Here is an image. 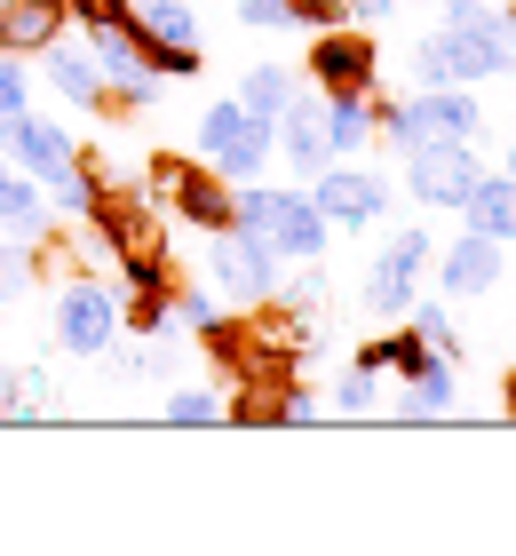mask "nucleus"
Listing matches in <instances>:
<instances>
[{
	"label": "nucleus",
	"instance_id": "nucleus-1",
	"mask_svg": "<svg viewBox=\"0 0 516 556\" xmlns=\"http://www.w3.org/2000/svg\"><path fill=\"white\" fill-rule=\"evenodd\" d=\"M230 231H254L278 263H318L333 247V223L318 215V199L287 191V184H263V175L230 184Z\"/></svg>",
	"mask_w": 516,
	"mask_h": 556
},
{
	"label": "nucleus",
	"instance_id": "nucleus-2",
	"mask_svg": "<svg viewBox=\"0 0 516 556\" xmlns=\"http://www.w3.org/2000/svg\"><path fill=\"white\" fill-rule=\"evenodd\" d=\"M374 136L390 143V151H413V143H477L484 136V104H477V88H413L398 96V104H381L374 112Z\"/></svg>",
	"mask_w": 516,
	"mask_h": 556
},
{
	"label": "nucleus",
	"instance_id": "nucleus-3",
	"mask_svg": "<svg viewBox=\"0 0 516 556\" xmlns=\"http://www.w3.org/2000/svg\"><path fill=\"white\" fill-rule=\"evenodd\" d=\"M437 33H445V56H453L461 88L508 80V72H516V9H508V0H493V9H453Z\"/></svg>",
	"mask_w": 516,
	"mask_h": 556
},
{
	"label": "nucleus",
	"instance_id": "nucleus-4",
	"mask_svg": "<svg viewBox=\"0 0 516 556\" xmlns=\"http://www.w3.org/2000/svg\"><path fill=\"white\" fill-rule=\"evenodd\" d=\"M199 160L223 175V184H254L270 160H278V143H270V119L263 112H247L239 96H223V104H206L199 112Z\"/></svg>",
	"mask_w": 516,
	"mask_h": 556
},
{
	"label": "nucleus",
	"instance_id": "nucleus-5",
	"mask_svg": "<svg viewBox=\"0 0 516 556\" xmlns=\"http://www.w3.org/2000/svg\"><path fill=\"white\" fill-rule=\"evenodd\" d=\"M48 334H56L64 358H112V342L127 334L119 287H103V278H72V287L56 294V311H48Z\"/></svg>",
	"mask_w": 516,
	"mask_h": 556
},
{
	"label": "nucleus",
	"instance_id": "nucleus-6",
	"mask_svg": "<svg viewBox=\"0 0 516 556\" xmlns=\"http://www.w3.org/2000/svg\"><path fill=\"white\" fill-rule=\"evenodd\" d=\"M429 255H437L429 223H405V231L366 263V318H381V326L405 318V311H413V294H421V278H429Z\"/></svg>",
	"mask_w": 516,
	"mask_h": 556
},
{
	"label": "nucleus",
	"instance_id": "nucleus-7",
	"mask_svg": "<svg viewBox=\"0 0 516 556\" xmlns=\"http://www.w3.org/2000/svg\"><path fill=\"white\" fill-rule=\"evenodd\" d=\"M390 175H374L366 160H326L318 175H310V199H318V215L333 223V231H374L381 215H390Z\"/></svg>",
	"mask_w": 516,
	"mask_h": 556
},
{
	"label": "nucleus",
	"instance_id": "nucleus-8",
	"mask_svg": "<svg viewBox=\"0 0 516 556\" xmlns=\"http://www.w3.org/2000/svg\"><path fill=\"white\" fill-rule=\"evenodd\" d=\"M302 72H310V88H318V96H374V80H381V48H374L366 24H326V33L310 40Z\"/></svg>",
	"mask_w": 516,
	"mask_h": 556
},
{
	"label": "nucleus",
	"instance_id": "nucleus-9",
	"mask_svg": "<svg viewBox=\"0 0 516 556\" xmlns=\"http://www.w3.org/2000/svg\"><path fill=\"white\" fill-rule=\"evenodd\" d=\"M206 278H215V294L239 302V311H270V302H278V255L254 231H215V247H206Z\"/></svg>",
	"mask_w": 516,
	"mask_h": 556
},
{
	"label": "nucleus",
	"instance_id": "nucleus-10",
	"mask_svg": "<svg viewBox=\"0 0 516 556\" xmlns=\"http://www.w3.org/2000/svg\"><path fill=\"white\" fill-rule=\"evenodd\" d=\"M477 151L469 143H413L405 151V199L421 215H461V199H469V184H477Z\"/></svg>",
	"mask_w": 516,
	"mask_h": 556
},
{
	"label": "nucleus",
	"instance_id": "nucleus-11",
	"mask_svg": "<svg viewBox=\"0 0 516 556\" xmlns=\"http://www.w3.org/2000/svg\"><path fill=\"white\" fill-rule=\"evenodd\" d=\"M151 184H160V199L175 207V223H191V231H230V184L206 160H151Z\"/></svg>",
	"mask_w": 516,
	"mask_h": 556
},
{
	"label": "nucleus",
	"instance_id": "nucleus-12",
	"mask_svg": "<svg viewBox=\"0 0 516 556\" xmlns=\"http://www.w3.org/2000/svg\"><path fill=\"white\" fill-rule=\"evenodd\" d=\"M0 151H9V160H16L24 175H33V184H48L56 167H72V160H80L72 128H64V119H40L33 104H24L16 119H0Z\"/></svg>",
	"mask_w": 516,
	"mask_h": 556
},
{
	"label": "nucleus",
	"instance_id": "nucleus-13",
	"mask_svg": "<svg viewBox=\"0 0 516 556\" xmlns=\"http://www.w3.org/2000/svg\"><path fill=\"white\" fill-rule=\"evenodd\" d=\"M437 287H445V302H477L501 287V239L484 231H461L453 247H437Z\"/></svg>",
	"mask_w": 516,
	"mask_h": 556
},
{
	"label": "nucleus",
	"instance_id": "nucleus-14",
	"mask_svg": "<svg viewBox=\"0 0 516 556\" xmlns=\"http://www.w3.org/2000/svg\"><path fill=\"white\" fill-rule=\"evenodd\" d=\"M64 24H72L64 0H0V56L33 64L48 40H64Z\"/></svg>",
	"mask_w": 516,
	"mask_h": 556
},
{
	"label": "nucleus",
	"instance_id": "nucleus-15",
	"mask_svg": "<svg viewBox=\"0 0 516 556\" xmlns=\"http://www.w3.org/2000/svg\"><path fill=\"white\" fill-rule=\"evenodd\" d=\"M0 231H16V239H56V207H48V191L9 160V151H0Z\"/></svg>",
	"mask_w": 516,
	"mask_h": 556
},
{
	"label": "nucleus",
	"instance_id": "nucleus-16",
	"mask_svg": "<svg viewBox=\"0 0 516 556\" xmlns=\"http://www.w3.org/2000/svg\"><path fill=\"white\" fill-rule=\"evenodd\" d=\"M270 143H278V160L294 167V184H310V175L333 160V151H326V128H318V104H310V96H294V104L270 119Z\"/></svg>",
	"mask_w": 516,
	"mask_h": 556
},
{
	"label": "nucleus",
	"instance_id": "nucleus-17",
	"mask_svg": "<svg viewBox=\"0 0 516 556\" xmlns=\"http://www.w3.org/2000/svg\"><path fill=\"white\" fill-rule=\"evenodd\" d=\"M33 72H40V80L64 96V104H80V112H103V72H96V56H88V48H64V40H48L40 56H33Z\"/></svg>",
	"mask_w": 516,
	"mask_h": 556
},
{
	"label": "nucleus",
	"instance_id": "nucleus-18",
	"mask_svg": "<svg viewBox=\"0 0 516 556\" xmlns=\"http://www.w3.org/2000/svg\"><path fill=\"white\" fill-rule=\"evenodd\" d=\"M461 223L508 247V239H516V175H508V167H501V175L484 167L477 184H469V199H461Z\"/></svg>",
	"mask_w": 516,
	"mask_h": 556
},
{
	"label": "nucleus",
	"instance_id": "nucleus-19",
	"mask_svg": "<svg viewBox=\"0 0 516 556\" xmlns=\"http://www.w3.org/2000/svg\"><path fill=\"white\" fill-rule=\"evenodd\" d=\"M374 112H381V96H326L318 104V128H326L333 160H357V151L374 143Z\"/></svg>",
	"mask_w": 516,
	"mask_h": 556
},
{
	"label": "nucleus",
	"instance_id": "nucleus-20",
	"mask_svg": "<svg viewBox=\"0 0 516 556\" xmlns=\"http://www.w3.org/2000/svg\"><path fill=\"white\" fill-rule=\"evenodd\" d=\"M437 414H453V358L413 366L398 390V421H437Z\"/></svg>",
	"mask_w": 516,
	"mask_h": 556
},
{
	"label": "nucleus",
	"instance_id": "nucleus-21",
	"mask_svg": "<svg viewBox=\"0 0 516 556\" xmlns=\"http://www.w3.org/2000/svg\"><path fill=\"white\" fill-rule=\"evenodd\" d=\"M127 16H136V33H143V40H160V48H199V16H191V0H127Z\"/></svg>",
	"mask_w": 516,
	"mask_h": 556
},
{
	"label": "nucleus",
	"instance_id": "nucleus-22",
	"mask_svg": "<svg viewBox=\"0 0 516 556\" xmlns=\"http://www.w3.org/2000/svg\"><path fill=\"white\" fill-rule=\"evenodd\" d=\"M429 358H437V350L413 334V326H390V334H374L366 350H357V366H366V374H398V382H405L413 366H429Z\"/></svg>",
	"mask_w": 516,
	"mask_h": 556
},
{
	"label": "nucleus",
	"instance_id": "nucleus-23",
	"mask_svg": "<svg viewBox=\"0 0 516 556\" xmlns=\"http://www.w3.org/2000/svg\"><path fill=\"white\" fill-rule=\"evenodd\" d=\"M294 96H302V80H294L287 64H254L247 80H239V104H247V112H263V119H278V112L294 104Z\"/></svg>",
	"mask_w": 516,
	"mask_h": 556
},
{
	"label": "nucleus",
	"instance_id": "nucleus-24",
	"mask_svg": "<svg viewBox=\"0 0 516 556\" xmlns=\"http://www.w3.org/2000/svg\"><path fill=\"white\" fill-rule=\"evenodd\" d=\"M405 326H413V334H421V342L437 350V358H453V366H461V334H453V311H445V302L413 294V311H405Z\"/></svg>",
	"mask_w": 516,
	"mask_h": 556
},
{
	"label": "nucleus",
	"instance_id": "nucleus-25",
	"mask_svg": "<svg viewBox=\"0 0 516 556\" xmlns=\"http://www.w3.org/2000/svg\"><path fill=\"white\" fill-rule=\"evenodd\" d=\"M405 80L413 88H453V56H445V33H421L405 56Z\"/></svg>",
	"mask_w": 516,
	"mask_h": 556
},
{
	"label": "nucleus",
	"instance_id": "nucleus-26",
	"mask_svg": "<svg viewBox=\"0 0 516 556\" xmlns=\"http://www.w3.org/2000/svg\"><path fill=\"white\" fill-rule=\"evenodd\" d=\"M167 311H175V326H184V334H215V326L230 318V311H223V294H206V287L167 294Z\"/></svg>",
	"mask_w": 516,
	"mask_h": 556
},
{
	"label": "nucleus",
	"instance_id": "nucleus-27",
	"mask_svg": "<svg viewBox=\"0 0 516 556\" xmlns=\"http://www.w3.org/2000/svg\"><path fill=\"white\" fill-rule=\"evenodd\" d=\"M167 421H184V429H215V421H223V390H206V382L175 390V397H167Z\"/></svg>",
	"mask_w": 516,
	"mask_h": 556
},
{
	"label": "nucleus",
	"instance_id": "nucleus-28",
	"mask_svg": "<svg viewBox=\"0 0 516 556\" xmlns=\"http://www.w3.org/2000/svg\"><path fill=\"white\" fill-rule=\"evenodd\" d=\"M374 406H381V374L350 366L342 382H333V414H374Z\"/></svg>",
	"mask_w": 516,
	"mask_h": 556
},
{
	"label": "nucleus",
	"instance_id": "nucleus-29",
	"mask_svg": "<svg viewBox=\"0 0 516 556\" xmlns=\"http://www.w3.org/2000/svg\"><path fill=\"white\" fill-rule=\"evenodd\" d=\"M24 104H33V64H24V56H0V119H16Z\"/></svg>",
	"mask_w": 516,
	"mask_h": 556
},
{
	"label": "nucleus",
	"instance_id": "nucleus-30",
	"mask_svg": "<svg viewBox=\"0 0 516 556\" xmlns=\"http://www.w3.org/2000/svg\"><path fill=\"white\" fill-rule=\"evenodd\" d=\"M239 24L247 33H294V9L287 0H239Z\"/></svg>",
	"mask_w": 516,
	"mask_h": 556
},
{
	"label": "nucleus",
	"instance_id": "nucleus-31",
	"mask_svg": "<svg viewBox=\"0 0 516 556\" xmlns=\"http://www.w3.org/2000/svg\"><path fill=\"white\" fill-rule=\"evenodd\" d=\"M294 24H310V33H326V24H350V0H287Z\"/></svg>",
	"mask_w": 516,
	"mask_h": 556
},
{
	"label": "nucleus",
	"instance_id": "nucleus-32",
	"mask_svg": "<svg viewBox=\"0 0 516 556\" xmlns=\"http://www.w3.org/2000/svg\"><path fill=\"white\" fill-rule=\"evenodd\" d=\"M405 9V0H350V24H366V33H374V24H390Z\"/></svg>",
	"mask_w": 516,
	"mask_h": 556
},
{
	"label": "nucleus",
	"instance_id": "nucleus-33",
	"mask_svg": "<svg viewBox=\"0 0 516 556\" xmlns=\"http://www.w3.org/2000/svg\"><path fill=\"white\" fill-rule=\"evenodd\" d=\"M453 9H493V0H445V16H453Z\"/></svg>",
	"mask_w": 516,
	"mask_h": 556
},
{
	"label": "nucleus",
	"instance_id": "nucleus-34",
	"mask_svg": "<svg viewBox=\"0 0 516 556\" xmlns=\"http://www.w3.org/2000/svg\"><path fill=\"white\" fill-rule=\"evenodd\" d=\"M501 406H508V414H516V374H508V390H501Z\"/></svg>",
	"mask_w": 516,
	"mask_h": 556
},
{
	"label": "nucleus",
	"instance_id": "nucleus-35",
	"mask_svg": "<svg viewBox=\"0 0 516 556\" xmlns=\"http://www.w3.org/2000/svg\"><path fill=\"white\" fill-rule=\"evenodd\" d=\"M508 175H516V136H508Z\"/></svg>",
	"mask_w": 516,
	"mask_h": 556
}]
</instances>
